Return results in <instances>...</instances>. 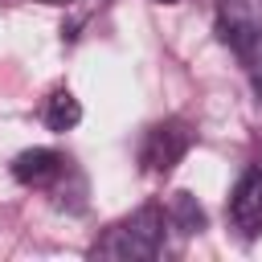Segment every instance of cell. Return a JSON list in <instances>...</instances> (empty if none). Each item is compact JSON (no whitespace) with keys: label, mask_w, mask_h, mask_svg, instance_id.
Segmentation results:
<instances>
[{"label":"cell","mask_w":262,"mask_h":262,"mask_svg":"<svg viewBox=\"0 0 262 262\" xmlns=\"http://www.w3.org/2000/svg\"><path fill=\"white\" fill-rule=\"evenodd\" d=\"M41 123L49 127V131H74L78 123H82V102L66 90V86H57V90H49V98H45V106H41Z\"/></svg>","instance_id":"8992f818"},{"label":"cell","mask_w":262,"mask_h":262,"mask_svg":"<svg viewBox=\"0 0 262 262\" xmlns=\"http://www.w3.org/2000/svg\"><path fill=\"white\" fill-rule=\"evenodd\" d=\"M237 57L246 61V74H250V82H254V94L262 98V33H258L250 45H242Z\"/></svg>","instance_id":"ba28073f"},{"label":"cell","mask_w":262,"mask_h":262,"mask_svg":"<svg viewBox=\"0 0 262 262\" xmlns=\"http://www.w3.org/2000/svg\"><path fill=\"white\" fill-rule=\"evenodd\" d=\"M164 205L147 201L139 205L135 213H127L123 221H115L94 246H90V258H111V262H147L160 254L164 246Z\"/></svg>","instance_id":"6da1fadb"},{"label":"cell","mask_w":262,"mask_h":262,"mask_svg":"<svg viewBox=\"0 0 262 262\" xmlns=\"http://www.w3.org/2000/svg\"><path fill=\"white\" fill-rule=\"evenodd\" d=\"M229 221L242 237L262 233V160L242 172V180L229 192Z\"/></svg>","instance_id":"3957f363"},{"label":"cell","mask_w":262,"mask_h":262,"mask_svg":"<svg viewBox=\"0 0 262 262\" xmlns=\"http://www.w3.org/2000/svg\"><path fill=\"white\" fill-rule=\"evenodd\" d=\"M66 156L61 151H53V147H29V151H20L16 160H12V176L20 180V184H29V188H49L61 172H66Z\"/></svg>","instance_id":"5b68a950"},{"label":"cell","mask_w":262,"mask_h":262,"mask_svg":"<svg viewBox=\"0 0 262 262\" xmlns=\"http://www.w3.org/2000/svg\"><path fill=\"white\" fill-rule=\"evenodd\" d=\"M262 33V0H217V37L237 53Z\"/></svg>","instance_id":"277c9868"},{"label":"cell","mask_w":262,"mask_h":262,"mask_svg":"<svg viewBox=\"0 0 262 262\" xmlns=\"http://www.w3.org/2000/svg\"><path fill=\"white\" fill-rule=\"evenodd\" d=\"M156 4H176V0H156Z\"/></svg>","instance_id":"30bf717a"},{"label":"cell","mask_w":262,"mask_h":262,"mask_svg":"<svg viewBox=\"0 0 262 262\" xmlns=\"http://www.w3.org/2000/svg\"><path fill=\"white\" fill-rule=\"evenodd\" d=\"M164 221H168V229H176V233H201L205 229V209L196 205V196L192 192H172L168 201H164Z\"/></svg>","instance_id":"52a82bcc"},{"label":"cell","mask_w":262,"mask_h":262,"mask_svg":"<svg viewBox=\"0 0 262 262\" xmlns=\"http://www.w3.org/2000/svg\"><path fill=\"white\" fill-rule=\"evenodd\" d=\"M37 4H70V0H37Z\"/></svg>","instance_id":"9c48e42d"},{"label":"cell","mask_w":262,"mask_h":262,"mask_svg":"<svg viewBox=\"0 0 262 262\" xmlns=\"http://www.w3.org/2000/svg\"><path fill=\"white\" fill-rule=\"evenodd\" d=\"M192 135H196V131H192L184 119L151 123V127L143 131V143H139V164H143V172H156V176L172 172V168L188 156Z\"/></svg>","instance_id":"7a4b0ae2"}]
</instances>
